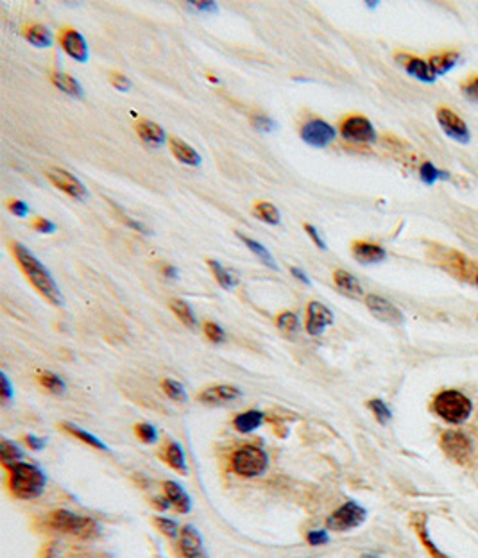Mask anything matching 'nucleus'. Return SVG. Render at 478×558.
Instances as JSON below:
<instances>
[{"instance_id": "f257e3e1", "label": "nucleus", "mask_w": 478, "mask_h": 558, "mask_svg": "<svg viewBox=\"0 0 478 558\" xmlns=\"http://www.w3.org/2000/svg\"><path fill=\"white\" fill-rule=\"evenodd\" d=\"M9 251H11L13 258L18 264L20 271L24 272L25 279L32 285V288L54 306H63V294H61L60 287H58V283L51 275V272L47 271V267H44L41 261L20 242H11Z\"/></svg>"}, {"instance_id": "f03ea898", "label": "nucleus", "mask_w": 478, "mask_h": 558, "mask_svg": "<svg viewBox=\"0 0 478 558\" xmlns=\"http://www.w3.org/2000/svg\"><path fill=\"white\" fill-rule=\"evenodd\" d=\"M45 485H47V476L34 464L18 462L9 467V488L18 500L31 501L40 498Z\"/></svg>"}, {"instance_id": "7ed1b4c3", "label": "nucleus", "mask_w": 478, "mask_h": 558, "mask_svg": "<svg viewBox=\"0 0 478 558\" xmlns=\"http://www.w3.org/2000/svg\"><path fill=\"white\" fill-rule=\"evenodd\" d=\"M432 408L443 421L450 424H463L473 412L470 397L458 390H443L434 397Z\"/></svg>"}, {"instance_id": "20e7f679", "label": "nucleus", "mask_w": 478, "mask_h": 558, "mask_svg": "<svg viewBox=\"0 0 478 558\" xmlns=\"http://www.w3.org/2000/svg\"><path fill=\"white\" fill-rule=\"evenodd\" d=\"M49 524H51V528H54V530L61 531V533L75 535V537H83V539L97 537L101 531L99 524L95 523L91 517L75 514V512L70 510L52 512L51 517H49Z\"/></svg>"}, {"instance_id": "39448f33", "label": "nucleus", "mask_w": 478, "mask_h": 558, "mask_svg": "<svg viewBox=\"0 0 478 558\" xmlns=\"http://www.w3.org/2000/svg\"><path fill=\"white\" fill-rule=\"evenodd\" d=\"M231 467L242 478H257L269 467V455L260 446H242L231 456Z\"/></svg>"}, {"instance_id": "423d86ee", "label": "nucleus", "mask_w": 478, "mask_h": 558, "mask_svg": "<svg viewBox=\"0 0 478 558\" xmlns=\"http://www.w3.org/2000/svg\"><path fill=\"white\" fill-rule=\"evenodd\" d=\"M366 519H368V510L355 501H348L330 515L326 526L332 531H349L362 526Z\"/></svg>"}, {"instance_id": "0eeeda50", "label": "nucleus", "mask_w": 478, "mask_h": 558, "mask_svg": "<svg viewBox=\"0 0 478 558\" xmlns=\"http://www.w3.org/2000/svg\"><path fill=\"white\" fill-rule=\"evenodd\" d=\"M340 136L353 143H375L376 131L371 120L362 115H349L340 120Z\"/></svg>"}, {"instance_id": "6e6552de", "label": "nucleus", "mask_w": 478, "mask_h": 558, "mask_svg": "<svg viewBox=\"0 0 478 558\" xmlns=\"http://www.w3.org/2000/svg\"><path fill=\"white\" fill-rule=\"evenodd\" d=\"M299 136L306 145L324 149L335 140L337 131L332 124H328L323 118H309L301 124Z\"/></svg>"}, {"instance_id": "1a4fd4ad", "label": "nucleus", "mask_w": 478, "mask_h": 558, "mask_svg": "<svg viewBox=\"0 0 478 558\" xmlns=\"http://www.w3.org/2000/svg\"><path fill=\"white\" fill-rule=\"evenodd\" d=\"M435 117H437L439 126L443 127L444 133L448 134L450 138H453L455 142L458 143H467L471 140L470 129H467V124L464 122L463 118L458 117L453 110L446 106H439L437 111H435Z\"/></svg>"}, {"instance_id": "9d476101", "label": "nucleus", "mask_w": 478, "mask_h": 558, "mask_svg": "<svg viewBox=\"0 0 478 558\" xmlns=\"http://www.w3.org/2000/svg\"><path fill=\"white\" fill-rule=\"evenodd\" d=\"M366 306H368V310L371 311L378 320H382V323L391 324V326H399V324H403L405 317L403 313H401V310H399L396 304H392L389 299L382 297V295L369 294L368 297H366Z\"/></svg>"}, {"instance_id": "9b49d317", "label": "nucleus", "mask_w": 478, "mask_h": 558, "mask_svg": "<svg viewBox=\"0 0 478 558\" xmlns=\"http://www.w3.org/2000/svg\"><path fill=\"white\" fill-rule=\"evenodd\" d=\"M441 448L455 462H466L471 456V451H473L470 436L463 432H453V429L443 433Z\"/></svg>"}, {"instance_id": "f8f14e48", "label": "nucleus", "mask_w": 478, "mask_h": 558, "mask_svg": "<svg viewBox=\"0 0 478 558\" xmlns=\"http://www.w3.org/2000/svg\"><path fill=\"white\" fill-rule=\"evenodd\" d=\"M45 177L49 181L56 186L58 190H61L67 195L74 197L77 201L86 197V188L83 186V183L77 179L75 176H72L70 172L63 169H47L45 170Z\"/></svg>"}, {"instance_id": "ddd939ff", "label": "nucleus", "mask_w": 478, "mask_h": 558, "mask_svg": "<svg viewBox=\"0 0 478 558\" xmlns=\"http://www.w3.org/2000/svg\"><path fill=\"white\" fill-rule=\"evenodd\" d=\"M58 41H60L61 48L65 51V54L70 56L72 59L84 63L88 59V45L84 41L83 34L74 27H63L58 34Z\"/></svg>"}, {"instance_id": "4468645a", "label": "nucleus", "mask_w": 478, "mask_h": 558, "mask_svg": "<svg viewBox=\"0 0 478 558\" xmlns=\"http://www.w3.org/2000/svg\"><path fill=\"white\" fill-rule=\"evenodd\" d=\"M333 323V313L328 306H324L319 301H312L306 306V317H304V330L306 333L316 337L323 333L330 324Z\"/></svg>"}, {"instance_id": "2eb2a0df", "label": "nucleus", "mask_w": 478, "mask_h": 558, "mask_svg": "<svg viewBox=\"0 0 478 558\" xmlns=\"http://www.w3.org/2000/svg\"><path fill=\"white\" fill-rule=\"evenodd\" d=\"M242 397V390L235 385H212L202 390L198 399L205 405H226Z\"/></svg>"}, {"instance_id": "dca6fc26", "label": "nucleus", "mask_w": 478, "mask_h": 558, "mask_svg": "<svg viewBox=\"0 0 478 558\" xmlns=\"http://www.w3.org/2000/svg\"><path fill=\"white\" fill-rule=\"evenodd\" d=\"M396 61H398L401 67L407 70L408 75L412 77L423 81V83H434L435 74L432 72L430 65L425 59L418 58V56H411V54H396Z\"/></svg>"}, {"instance_id": "f3484780", "label": "nucleus", "mask_w": 478, "mask_h": 558, "mask_svg": "<svg viewBox=\"0 0 478 558\" xmlns=\"http://www.w3.org/2000/svg\"><path fill=\"white\" fill-rule=\"evenodd\" d=\"M351 254L356 261L364 265H373V264H380L387 258V251H385L382 245L373 244V242H353L351 245Z\"/></svg>"}, {"instance_id": "a211bd4d", "label": "nucleus", "mask_w": 478, "mask_h": 558, "mask_svg": "<svg viewBox=\"0 0 478 558\" xmlns=\"http://www.w3.org/2000/svg\"><path fill=\"white\" fill-rule=\"evenodd\" d=\"M179 551L185 558H202V537L198 528L186 524L179 533Z\"/></svg>"}, {"instance_id": "6ab92c4d", "label": "nucleus", "mask_w": 478, "mask_h": 558, "mask_svg": "<svg viewBox=\"0 0 478 558\" xmlns=\"http://www.w3.org/2000/svg\"><path fill=\"white\" fill-rule=\"evenodd\" d=\"M169 149L170 153H172V156H174L179 163H183V165H188V167L201 165V156H199L198 150H195L192 145H188V143H186L185 140H181V138L178 136L170 138Z\"/></svg>"}, {"instance_id": "aec40b11", "label": "nucleus", "mask_w": 478, "mask_h": 558, "mask_svg": "<svg viewBox=\"0 0 478 558\" xmlns=\"http://www.w3.org/2000/svg\"><path fill=\"white\" fill-rule=\"evenodd\" d=\"M333 283H335L337 290L340 294H344L349 299H360L364 295V290H362V285H360L358 279L353 274H349V272L342 271V268H337L333 272Z\"/></svg>"}, {"instance_id": "412c9836", "label": "nucleus", "mask_w": 478, "mask_h": 558, "mask_svg": "<svg viewBox=\"0 0 478 558\" xmlns=\"http://www.w3.org/2000/svg\"><path fill=\"white\" fill-rule=\"evenodd\" d=\"M458 59H460L458 51L446 48V51H439L430 54V58H428V65H430L432 72H434L435 77H437V75L448 74V72L458 63Z\"/></svg>"}, {"instance_id": "4be33fe9", "label": "nucleus", "mask_w": 478, "mask_h": 558, "mask_svg": "<svg viewBox=\"0 0 478 558\" xmlns=\"http://www.w3.org/2000/svg\"><path fill=\"white\" fill-rule=\"evenodd\" d=\"M163 491H165V495L176 510L181 512V514H188L192 510V500H190V495L186 494V491L178 481H165Z\"/></svg>"}, {"instance_id": "5701e85b", "label": "nucleus", "mask_w": 478, "mask_h": 558, "mask_svg": "<svg viewBox=\"0 0 478 558\" xmlns=\"http://www.w3.org/2000/svg\"><path fill=\"white\" fill-rule=\"evenodd\" d=\"M136 134L140 136L142 142H146L150 147H160L165 142V131L158 124L150 122V120H138L135 124Z\"/></svg>"}, {"instance_id": "b1692460", "label": "nucleus", "mask_w": 478, "mask_h": 558, "mask_svg": "<svg viewBox=\"0 0 478 558\" xmlns=\"http://www.w3.org/2000/svg\"><path fill=\"white\" fill-rule=\"evenodd\" d=\"M24 38L27 39L29 44L32 47L38 48H47L52 45V34L44 24H38V22H31V24L24 25Z\"/></svg>"}, {"instance_id": "393cba45", "label": "nucleus", "mask_w": 478, "mask_h": 558, "mask_svg": "<svg viewBox=\"0 0 478 558\" xmlns=\"http://www.w3.org/2000/svg\"><path fill=\"white\" fill-rule=\"evenodd\" d=\"M49 77H51L52 84L60 91H63V93L70 95V97H83V88H81L79 81L72 77V75L60 70H52Z\"/></svg>"}, {"instance_id": "a878e982", "label": "nucleus", "mask_w": 478, "mask_h": 558, "mask_svg": "<svg viewBox=\"0 0 478 558\" xmlns=\"http://www.w3.org/2000/svg\"><path fill=\"white\" fill-rule=\"evenodd\" d=\"M264 419L265 415L261 412H258V410H247V412H242L235 417L233 426L237 432L251 433L264 424Z\"/></svg>"}, {"instance_id": "bb28decb", "label": "nucleus", "mask_w": 478, "mask_h": 558, "mask_svg": "<svg viewBox=\"0 0 478 558\" xmlns=\"http://www.w3.org/2000/svg\"><path fill=\"white\" fill-rule=\"evenodd\" d=\"M237 238L242 242V244L245 245V247L250 249V251L253 252L254 256H257V258L261 261V264L267 265L269 268H274V271H278V265H276V261H274L273 254H271V252L267 251V249H265L264 245L260 244V242L253 240V238H250L247 235H242V233H237Z\"/></svg>"}, {"instance_id": "cd10ccee", "label": "nucleus", "mask_w": 478, "mask_h": 558, "mask_svg": "<svg viewBox=\"0 0 478 558\" xmlns=\"http://www.w3.org/2000/svg\"><path fill=\"white\" fill-rule=\"evenodd\" d=\"M169 306H170V310H172V313H174L186 327L198 326V317H195L194 310H192V306H190L186 301H183V299H178V297L170 299Z\"/></svg>"}, {"instance_id": "c85d7f7f", "label": "nucleus", "mask_w": 478, "mask_h": 558, "mask_svg": "<svg viewBox=\"0 0 478 558\" xmlns=\"http://www.w3.org/2000/svg\"><path fill=\"white\" fill-rule=\"evenodd\" d=\"M253 213L258 221L265 222V224L269 226H278L281 222L280 209H278L273 202H267V201L257 202V205L253 206Z\"/></svg>"}, {"instance_id": "c756f323", "label": "nucleus", "mask_w": 478, "mask_h": 558, "mask_svg": "<svg viewBox=\"0 0 478 558\" xmlns=\"http://www.w3.org/2000/svg\"><path fill=\"white\" fill-rule=\"evenodd\" d=\"M165 460L169 462V465L172 469H176L181 474H186L188 472V465H186V458H185V451H183L181 446L178 442H169L165 449Z\"/></svg>"}, {"instance_id": "7c9ffc66", "label": "nucleus", "mask_w": 478, "mask_h": 558, "mask_svg": "<svg viewBox=\"0 0 478 558\" xmlns=\"http://www.w3.org/2000/svg\"><path fill=\"white\" fill-rule=\"evenodd\" d=\"M63 428L67 429V432L70 433V435L77 436V439H79L81 442H84V444L91 446V448H95V449H101V451H108V446L104 444V442L101 441V439H97L95 435H91L90 432L83 429L81 426L72 424V422H63Z\"/></svg>"}, {"instance_id": "2f4dec72", "label": "nucleus", "mask_w": 478, "mask_h": 558, "mask_svg": "<svg viewBox=\"0 0 478 558\" xmlns=\"http://www.w3.org/2000/svg\"><path fill=\"white\" fill-rule=\"evenodd\" d=\"M0 458H2V464L9 469L11 465L22 462V458H24V451H22L15 442L8 441V439H2V441H0Z\"/></svg>"}, {"instance_id": "473e14b6", "label": "nucleus", "mask_w": 478, "mask_h": 558, "mask_svg": "<svg viewBox=\"0 0 478 558\" xmlns=\"http://www.w3.org/2000/svg\"><path fill=\"white\" fill-rule=\"evenodd\" d=\"M38 382H40V385L44 387L47 392L56 394V396H61V394L67 390V385H65L63 379H61L58 374L49 372V370H41V372H38Z\"/></svg>"}, {"instance_id": "72a5a7b5", "label": "nucleus", "mask_w": 478, "mask_h": 558, "mask_svg": "<svg viewBox=\"0 0 478 558\" xmlns=\"http://www.w3.org/2000/svg\"><path fill=\"white\" fill-rule=\"evenodd\" d=\"M276 327L285 335H296L299 331V317L294 311H281L276 315Z\"/></svg>"}, {"instance_id": "f704fd0d", "label": "nucleus", "mask_w": 478, "mask_h": 558, "mask_svg": "<svg viewBox=\"0 0 478 558\" xmlns=\"http://www.w3.org/2000/svg\"><path fill=\"white\" fill-rule=\"evenodd\" d=\"M162 389H163V392H165V396L169 397V399H172V401H176V403L188 401V394H186L185 387H183L179 382H176V379H172V377H167V379H163Z\"/></svg>"}, {"instance_id": "c9c22d12", "label": "nucleus", "mask_w": 478, "mask_h": 558, "mask_svg": "<svg viewBox=\"0 0 478 558\" xmlns=\"http://www.w3.org/2000/svg\"><path fill=\"white\" fill-rule=\"evenodd\" d=\"M419 177H421V181H423L425 185L432 186L437 181H441V179H448L450 176H448L444 170H439L434 163L425 162L423 165L419 167Z\"/></svg>"}, {"instance_id": "e433bc0d", "label": "nucleus", "mask_w": 478, "mask_h": 558, "mask_svg": "<svg viewBox=\"0 0 478 558\" xmlns=\"http://www.w3.org/2000/svg\"><path fill=\"white\" fill-rule=\"evenodd\" d=\"M206 264H208L209 271H212V274H214V278L217 279V283L221 285L222 288H226V290L233 288V285H235L233 278H231V274H229V272L226 271V268L222 267L217 260H208Z\"/></svg>"}, {"instance_id": "4c0bfd02", "label": "nucleus", "mask_w": 478, "mask_h": 558, "mask_svg": "<svg viewBox=\"0 0 478 558\" xmlns=\"http://www.w3.org/2000/svg\"><path fill=\"white\" fill-rule=\"evenodd\" d=\"M368 406L373 410V413H375V417L378 419L380 424H387V422L392 419L391 408H389V406L385 405V401H382V399H371V401L368 403Z\"/></svg>"}, {"instance_id": "58836bf2", "label": "nucleus", "mask_w": 478, "mask_h": 558, "mask_svg": "<svg viewBox=\"0 0 478 558\" xmlns=\"http://www.w3.org/2000/svg\"><path fill=\"white\" fill-rule=\"evenodd\" d=\"M135 432L136 435H138L140 441L146 442V444H156L160 439L158 429H156L153 424H149V422H140V424H136Z\"/></svg>"}, {"instance_id": "ea45409f", "label": "nucleus", "mask_w": 478, "mask_h": 558, "mask_svg": "<svg viewBox=\"0 0 478 558\" xmlns=\"http://www.w3.org/2000/svg\"><path fill=\"white\" fill-rule=\"evenodd\" d=\"M202 333H205V337L208 338L209 342L214 344H222L226 340L224 330H222L217 323H212V320H206V323L202 324Z\"/></svg>"}, {"instance_id": "a19ab883", "label": "nucleus", "mask_w": 478, "mask_h": 558, "mask_svg": "<svg viewBox=\"0 0 478 558\" xmlns=\"http://www.w3.org/2000/svg\"><path fill=\"white\" fill-rule=\"evenodd\" d=\"M156 526H158V530L162 533L170 537V539H179L181 530H179V524L176 521L169 519V517H156Z\"/></svg>"}, {"instance_id": "79ce46f5", "label": "nucleus", "mask_w": 478, "mask_h": 558, "mask_svg": "<svg viewBox=\"0 0 478 558\" xmlns=\"http://www.w3.org/2000/svg\"><path fill=\"white\" fill-rule=\"evenodd\" d=\"M460 90H463L464 97L471 103H478V74L470 75V77L460 84Z\"/></svg>"}, {"instance_id": "37998d69", "label": "nucleus", "mask_w": 478, "mask_h": 558, "mask_svg": "<svg viewBox=\"0 0 478 558\" xmlns=\"http://www.w3.org/2000/svg\"><path fill=\"white\" fill-rule=\"evenodd\" d=\"M251 126H253L257 131H261V133H271V131L276 127V124H274L273 118H269L267 115L257 113V115H251Z\"/></svg>"}, {"instance_id": "c03bdc74", "label": "nucleus", "mask_w": 478, "mask_h": 558, "mask_svg": "<svg viewBox=\"0 0 478 558\" xmlns=\"http://www.w3.org/2000/svg\"><path fill=\"white\" fill-rule=\"evenodd\" d=\"M31 228L36 233H44V235H51V233L56 231L54 222H51L49 219H44V216H34L31 221Z\"/></svg>"}, {"instance_id": "a18cd8bd", "label": "nucleus", "mask_w": 478, "mask_h": 558, "mask_svg": "<svg viewBox=\"0 0 478 558\" xmlns=\"http://www.w3.org/2000/svg\"><path fill=\"white\" fill-rule=\"evenodd\" d=\"M110 83L115 90H119V91H127L131 88V81L126 77V75L120 74V72H111Z\"/></svg>"}, {"instance_id": "49530a36", "label": "nucleus", "mask_w": 478, "mask_h": 558, "mask_svg": "<svg viewBox=\"0 0 478 558\" xmlns=\"http://www.w3.org/2000/svg\"><path fill=\"white\" fill-rule=\"evenodd\" d=\"M306 540H309L310 546H324V544H328L330 533L326 530H312L306 535Z\"/></svg>"}, {"instance_id": "de8ad7c7", "label": "nucleus", "mask_w": 478, "mask_h": 558, "mask_svg": "<svg viewBox=\"0 0 478 558\" xmlns=\"http://www.w3.org/2000/svg\"><path fill=\"white\" fill-rule=\"evenodd\" d=\"M0 396H2V401L8 405L9 401L13 399V387H11V382H9V377L6 376V372L0 374Z\"/></svg>"}, {"instance_id": "09e8293b", "label": "nucleus", "mask_w": 478, "mask_h": 558, "mask_svg": "<svg viewBox=\"0 0 478 558\" xmlns=\"http://www.w3.org/2000/svg\"><path fill=\"white\" fill-rule=\"evenodd\" d=\"M303 228H304V231H306V235L310 236V240H312L314 244H316L317 247L321 249V251H326V244H324V240H323V238H321L319 231H317V229L314 228L312 224H309V222H304Z\"/></svg>"}, {"instance_id": "8fccbe9b", "label": "nucleus", "mask_w": 478, "mask_h": 558, "mask_svg": "<svg viewBox=\"0 0 478 558\" xmlns=\"http://www.w3.org/2000/svg\"><path fill=\"white\" fill-rule=\"evenodd\" d=\"M8 209L16 216H25L29 213V206L24 201H20V199H11V201H8Z\"/></svg>"}, {"instance_id": "3c124183", "label": "nucleus", "mask_w": 478, "mask_h": 558, "mask_svg": "<svg viewBox=\"0 0 478 558\" xmlns=\"http://www.w3.org/2000/svg\"><path fill=\"white\" fill-rule=\"evenodd\" d=\"M25 442L29 444V448L34 449V451H41L45 448V439H40L36 435H27L25 436Z\"/></svg>"}, {"instance_id": "603ef678", "label": "nucleus", "mask_w": 478, "mask_h": 558, "mask_svg": "<svg viewBox=\"0 0 478 558\" xmlns=\"http://www.w3.org/2000/svg\"><path fill=\"white\" fill-rule=\"evenodd\" d=\"M290 274H292L294 278H296V279H299L301 283H304V285H310V279H309V275L304 274V272L301 271V268H297V267H290Z\"/></svg>"}, {"instance_id": "864d4df0", "label": "nucleus", "mask_w": 478, "mask_h": 558, "mask_svg": "<svg viewBox=\"0 0 478 558\" xmlns=\"http://www.w3.org/2000/svg\"><path fill=\"white\" fill-rule=\"evenodd\" d=\"M192 8H195L198 11H217L215 2H199V4H192Z\"/></svg>"}, {"instance_id": "5fc2aeb1", "label": "nucleus", "mask_w": 478, "mask_h": 558, "mask_svg": "<svg viewBox=\"0 0 478 558\" xmlns=\"http://www.w3.org/2000/svg\"><path fill=\"white\" fill-rule=\"evenodd\" d=\"M153 503H155V507L160 508V510H169V508L172 507V503H170L167 495H165V498H156V500L153 501Z\"/></svg>"}, {"instance_id": "6e6d98bb", "label": "nucleus", "mask_w": 478, "mask_h": 558, "mask_svg": "<svg viewBox=\"0 0 478 558\" xmlns=\"http://www.w3.org/2000/svg\"><path fill=\"white\" fill-rule=\"evenodd\" d=\"M163 275H167V278L170 279H178V268L165 265V267H163Z\"/></svg>"}, {"instance_id": "4d7b16f0", "label": "nucleus", "mask_w": 478, "mask_h": 558, "mask_svg": "<svg viewBox=\"0 0 478 558\" xmlns=\"http://www.w3.org/2000/svg\"><path fill=\"white\" fill-rule=\"evenodd\" d=\"M360 558H382V557H378V554H362Z\"/></svg>"}, {"instance_id": "13d9d810", "label": "nucleus", "mask_w": 478, "mask_h": 558, "mask_svg": "<svg viewBox=\"0 0 478 558\" xmlns=\"http://www.w3.org/2000/svg\"><path fill=\"white\" fill-rule=\"evenodd\" d=\"M477 287H478V274H477Z\"/></svg>"}, {"instance_id": "bf43d9fd", "label": "nucleus", "mask_w": 478, "mask_h": 558, "mask_svg": "<svg viewBox=\"0 0 478 558\" xmlns=\"http://www.w3.org/2000/svg\"><path fill=\"white\" fill-rule=\"evenodd\" d=\"M202 558H208V557H202Z\"/></svg>"}]
</instances>
